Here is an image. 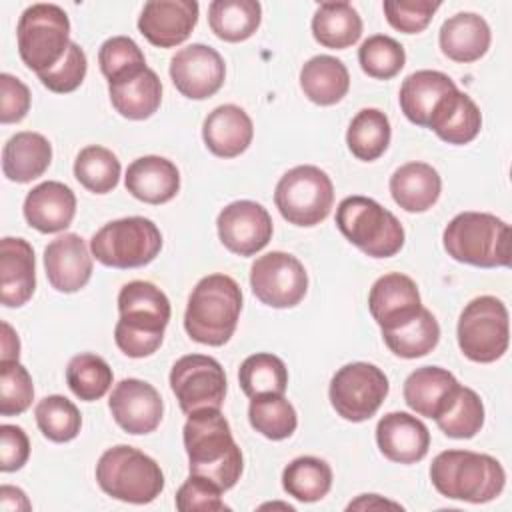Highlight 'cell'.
Wrapping results in <instances>:
<instances>
[{"mask_svg":"<svg viewBox=\"0 0 512 512\" xmlns=\"http://www.w3.org/2000/svg\"><path fill=\"white\" fill-rule=\"evenodd\" d=\"M386 374L370 362H350L330 380V404L348 422L370 420L388 396Z\"/></svg>","mask_w":512,"mask_h":512,"instance_id":"7c38bea8","label":"cell"},{"mask_svg":"<svg viewBox=\"0 0 512 512\" xmlns=\"http://www.w3.org/2000/svg\"><path fill=\"white\" fill-rule=\"evenodd\" d=\"M176 508L180 512H220L228 510L222 490L208 478L190 474L176 492Z\"/></svg>","mask_w":512,"mask_h":512,"instance_id":"f907efd6","label":"cell"},{"mask_svg":"<svg viewBox=\"0 0 512 512\" xmlns=\"http://www.w3.org/2000/svg\"><path fill=\"white\" fill-rule=\"evenodd\" d=\"M52 162V144L38 132H16L2 148V172L10 182L28 184Z\"/></svg>","mask_w":512,"mask_h":512,"instance_id":"f546056e","label":"cell"},{"mask_svg":"<svg viewBox=\"0 0 512 512\" xmlns=\"http://www.w3.org/2000/svg\"><path fill=\"white\" fill-rule=\"evenodd\" d=\"M382 338L392 354L412 360V358L426 356L438 346L440 326L434 314L422 306L420 312L408 322L392 330H382Z\"/></svg>","mask_w":512,"mask_h":512,"instance_id":"d590c367","label":"cell"},{"mask_svg":"<svg viewBox=\"0 0 512 512\" xmlns=\"http://www.w3.org/2000/svg\"><path fill=\"white\" fill-rule=\"evenodd\" d=\"M92 254L80 234L68 232L44 248V270L50 286L72 294L84 288L92 276Z\"/></svg>","mask_w":512,"mask_h":512,"instance_id":"d6986e66","label":"cell"},{"mask_svg":"<svg viewBox=\"0 0 512 512\" xmlns=\"http://www.w3.org/2000/svg\"><path fill=\"white\" fill-rule=\"evenodd\" d=\"M250 286L262 304L270 308H292L306 296L308 274L296 256L274 250L252 262Z\"/></svg>","mask_w":512,"mask_h":512,"instance_id":"5bb4252c","label":"cell"},{"mask_svg":"<svg viewBox=\"0 0 512 512\" xmlns=\"http://www.w3.org/2000/svg\"><path fill=\"white\" fill-rule=\"evenodd\" d=\"M36 290V258L28 240H0V302L6 308L24 306Z\"/></svg>","mask_w":512,"mask_h":512,"instance_id":"7402d4cb","label":"cell"},{"mask_svg":"<svg viewBox=\"0 0 512 512\" xmlns=\"http://www.w3.org/2000/svg\"><path fill=\"white\" fill-rule=\"evenodd\" d=\"M262 22V6L256 0H214L208 6L210 30L224 42L248 40Z\"/></svg>","mask_w":512,"mask_h":512,"instance_id":"e575fe53","label":"cell"},{"mask_svg":"<svg viewBox=\"0 0 512 512\" xmlns=\"http://www.w3.org/2000/svg\"><path fill=\"white\" fill-rule=\"evenodd\" d=\"M282 488L300 502H318L332 488V468L316 456L294 458L282 472Z\"/></svg>","mask_w":512,"mask_h":512,"instance_id":"f35d334b","label":"cell"},{"mask_svg":"<svg viewBox=\"0 0 512 512\" xmlns=\"http://www.w3.org/2000/svg\"><path fill=\"white\" fill-rule=\"evenodd\" d=\"M120 160L118 156L98 144L86 146L78 152L74 160L76 180L94 194H108L118 186L120 180Z\"/></svg>","mask_w":512,"mask_h":512,"instance_id":"60d3db41","label":"cell"},{"mask_svg":"<svg viewBox=\"0 0 512 512\" xmlns=\"http://www.w3.org/2000/svg\"><path fill=\"white\" fill-rule=\"evenodd\" d=\"M0 506L6 512L8 510H30L32 508V504L26 498V494L20 488L8 486V484H4L0 488Z\"/></svg>","mask_w":512,"mask_h":512,"instance_id":"db71d44e","label":"cell"},{"mask_svg":"<svg viewBox=\"0 0 512 512\" xmlns=\"http://www.w3.org/2000/svg\"><path fill=\"white\" fill-rule=\"evenodd\" d=\"M456 386L458 380L446 368L422 366L404 380V402L418 416L436 418Z\"/></svg>","mask_w":512,"mask_h":512,"instance_id":"d6a6232c","label":"cell"},{"mask_svg":"<svg viewBox=\"0 0 512 512\" xmlns=\"http://www.w3.org/2000/svg\"><path fill=\"white\" fill-rule=\"evenodd\" d=\"M392 128L388 116L378 108H362L346 130V144L352 156L362 162L378 160L390 144Z\"/></svg>","mask_w":512,"mask_h":512,"instance_id":"74e56055","label":"cell"},{"mask_svg":"<svg viewBox=\"0 0 512 512\" xmlns=\"http://www.w3.org/2000/svg\"><path fill=\"white\" fill-rule=\"evenodd\" d=\"M30 458V440L16 424L0 426V470L16 472Z\"/></svg>","mask_w":512,"mask_h":512,"instance_id":"f5cc1de1","label":"cell"},{"mask_svg":"<svg viewBox=\"0 0 512 512\" xmlns=\"http://www.w3.org/2000/svg\"><path fill=\"white\" fill-rule=\"evenodd\" d=\"M434 420L446 436L468 440L484 426V404L472 388L458 384Z\"/></svg>","mask_w":512,"mask_h":512,"instance_id":"8d00e7d4","label":"cell"},{"mask_svg":"<svg viewBox=\"0 0 512 512\" xmlns=\"http://www.w3.org/2000/svg\"><path fill=\"white\" fill-rule=\"evenodd\" d=\"M26 222L42 234H54L66 230L76 214L74 192L56 180L34 186L24 198Z\"/></svg>","mask_w":512,"mask_h":512,"instance_id":"603a6c76","label":"cell"},{"mask_svg":"<svg viewBox=\"0 0 512 512\" xmlns=\"http://www.w3.org/2000/svg\"><path fill=\"white\" fill-rule=\"evenodd\" d=\"M190 474L208 478L222 492L230 490L242 474L244 460L220 408L188 414L182 428Z\"/></svg>","mask_w":512,"mask_h":512,"instance_id":"6da1fadb","label":"cell"},{"mask_svg":"<svg viewBox=\"0 0 512 512\" xmlns=\"http://www.w3.org/2000/svg\"><path fill=\"white\" fill-rule=\"evenodd\" d=\"M92 256L110 268H140L162 250L158 226L144 216L118 218L104 224L90 240Z\"/></svg>","mask_w":512,"mask_h":512,"instance_id":"9c48e42d","label":"cell"},{"mask_svg":"<svg viewBox=\"0 0 512 512\" xmlns=\"http://www.w3.org/2000/svg\"><path fill=\"white\" fill-rule=\"evenodd\" d=\"M442 244L456 262L498 268L510 264V226L488 212H460L444 228Z\"/></svg>","mask_w":512,"mask_h":512,"instance_id":"5b68a950","label":"cell"},{"mask_svg":"<svg viewBox=\"0 0 512 512\" xmlns=\"http://www.w3.org/2000/svg\"><path fill=\"white\" fill-rule=\"evenodd\" d=\"M202 138L214 156L236 158L252 144L254 124L244 108L222 104L204 118Z\"/></svg>","mask_w":512,"mask_h":512,"instance_id":"cb8c5ba5","label":"cell"},{"mask_svg":"<svg viewBox=\"0 0 512 512\" xmlns=\"http://www.w3.org/2000/svg\"><path fill=\"white\" fill-rule=\"evenodd\" d=\"M440 2L432 0H386L382 4L388 24L404 34H418L426 30Z\"/></svg>","mask_w":512,"mask_h":512,"instance_id":"681fc988","label":"cell"},{"mask_svg":"<svg viewBox=\"0 0 512 512\" xmlns=\"http://www.w3.org/2000/svg\"><path fill=\"white\" fill-rule=\"evenodd\" d=\"M86 70H88V60L84 50L76 42H70L62 60L50 70H44L36 76L42 82V86H46L50 92L68 94V92H74L84 82Z\"/></svg>","mask_w":512,"mask_h":512,"instance_id":"c3c4849f","label":"cell"},{"mask_svg":"<svg viewBox=\"0 0 512 512\" xmlns=\"http://www.w3.org/2000/svg\"><path fill=\"white\" fill-rule=\"evenodd\" d=\"M40 432L52 442H70L80 434L82 416L72 400L60 394L42 398L34 408Z\"/></svg>","mask_w":512,"mask_h":512,"instance_id":"ee69618b","label":"cell"},{"mask_svg":"<svg viewBox=\"0 0 512 512\" xmlns=\"http://www.w3.org/2000/svg\"><path fill=\"white\" fill-rule=\"evenodd\" d=\"M238 382L248 398L260 394H284L288 386V370L278 356L256 352L240 364Z\"/></svg>","mask_w":512,"mask_h":512,"instance_id":"b9f144b4","label":"cell"},{"mask_svg":"<svg viewBox=\"0 0 512 512\" xmlns=\"http://www.w3.org/2000/svg\"><path fill=\"white\" fill-rule=\"evenodd\" d=\"M274 204L284 220L310 228L328 218L334 204V184L318 166H294L278 180Z\"/></svg>","mask_w":512,"mask_h":512,"instance_id":"30bf717a","label":"cell"},{"mask_svg":"<svg viewBox=\"0 0 512 512\" xmlns=\"http://www.w3.org/2000/svg\"><path fill=\"white\" fill-rule=\"evenodd\" d=\"M120 318L114 326V342L130 358L152 356L164 340L170 322L168 296L146 280H132L118 292Z\"/></svg>","mask_w":512,"mask_h":512,"instance_id":"7a4b0ae2","label":"cell"},{"mask_svg":"<svg viewBox=\"0 0 512 512\" xmlns=\"http://www.w3.org/2000/svg\"><path fill=\"white\" fill-rule=\"evenodd\" d=\"M98 64L108 82L128 78L148 68L144 52L128 36L108 38L98 50Z\"/></svg>","mask_w":512,"mask_h":512,"instance_id":"bcb514c9","label":"cell"},{"mask_svg":"<svg viewBox=\"0 0 512 512\" xmlns=\"http://www.w3.org/2000/svg\"><path fill=\"white\" fill-rule=\"evenodd\" d=\"M458 346L462 354L478 364H490L504 356L510 342L508 310L496 296L470 300L458 318Z\"/></svg>","mask_w":512,"mask_h":512,"instance_id":"8fae6325","label":"cell"},{"mask_svg":"<svg viewBox=\"0 0 512 512\" xmlns=\"http://www.w3.org/2000/svg\"><path fill=\"white\" fill-rule=\"evenodd\" d=\"M300 88L304 96L318 106L338 104L350 88V74L342 60L318 54L300 70Z\"/></svg>","mask_w":512,"mask_h":512,"instance_id":"1f68e13d","label":"cell"},{"mask_svg":"<svg viewBox=\"0 0 512 512\" xmlns=\"http://www.w3.org/2000/svg\"><path fill=\"white\" fill-rule=\"evenodd\" d=\"M248 420L250 426L268 440L290 438L298 426L296 410L284 394H260L250 398Z\"/></svg>","mask_w":512,"mask_h":512,"instance_id":"ab89813d","label":"cell"},{"mask_svg":"<svg viewBox=\"0 0 512 512\" xmlns=\"http://www.w3.org/2000/svg\"><path fill=\"white\" fill-rule=\"evenodd\" d=\"M358 62L362 72L370 78L390 80L404 68L406 52L398 40L386 34H374L360 44Z\"/></svg>","mask_w":512,"mask_h":512,"instance_id":"f6af8a7d","label":"cell"},{"mask_svg":"<svg viewBox=\"0 0 512 512\" xmlns=\"http://www.w3.org/2000/svg\"><path fill=\"white\" fill-rule=\"evenodd\" d=\"M242 312V290L228 274H208L192 288L186 312L184 330L188 336L206 346H224Z\"/></svg>","mask_w":512,"mask_h":512,"instance_id":"3957f363","label":"cell"},{"mask_svg":"<svg viewBox=\"0 0 512 512\" xmlns=\"http://www.w3.org/2000/svg\"><path fill=\"white\" fill-rule=\"evenodd\" d=\"M34 384L18 360H0V414L18 416L30 408Z\"/></svg>","mask_w":512,"mask_h":512,"instance_id":"7dc6e473","label":"cell"},{"mask_svg":"<svg viewBox=\"0 0 512 512\" xmlns=\"http://www.w3.org/2000/svg\"><path fill=\"white\" fill-rule=\"evenodd\" d=\"M422 308L420 292L416 282L400 272H390L380 276L368 294V310L380 330H392L410 318H414Z\"/></svg>","mask_w":512,"mask_h":512,"instance_id":"ffe728a7","label":"cell"},{"mask_svg":"<svg viewBox=\"0 0 512 512\" xmlns=\"http://www.w3.org/2000/svg\"><path fill=\"white\" fill-rule=\"evenodd\" d=\"M342 236L370 258L396 256L404 246L400 220L368 196H348L336 208Z\"/></svg>","mask_w":512,"mask_h":512,"instance_id":"52a82bcc","label":"cell"},{"mask_svg":"<svg viewBox=\"0 0 512 512\" xmlns=\"http://www.w3.org/2000/svg\"><path fill=\"white\" fill-rule=\"evenodd\" d=\"M124 186L140 202L164 204L178 194L180 172L176 164L164 156H140L128 166Z\"/></svg>","mask_w":512,"mask_h":512,"instance_id":"d4e9b609","label":"cell"},{"mask_svg":"<svg viewBox=\"0 0 512 512\" xmlns=\"http://www.w3.org/2000/svg\"><path fill=\"white\" fill-rule=\"evenodd\" d=\"M170 78L182 96L190 100H206L222 88L226 66L212 46L190 44L172 56Z\"/></svg>","mask_w":512,"mask_h":512,"instance_id":"2e32d148","label":"cell"},{"mask_svg":"<svg viewBox=\"0 0 512 512\" xmlns=\"http://www.w3.org/2000/svg\"><path fill=\"white\" fill-rule=\"evenodd\" d=\"M376 444L388 460L416 464L428 454L430 432L420 418L408 412H388L376 424Z\"/></svg>","mask_w":512,"mask_h":512,"instance_id":"44dd1931","label":"cell"},{"mask_svg":"<svg viewBox=\"0 0 512 512\" xmlns=\"http://www.w3.org/2000/svg\"><path fill=\"white\" fill-rule=\"evenodd\" d=\"M196 0H150L144 4L138 30L158 48H174L188 40L198 22Z\"/></svg>","mask_w":512,"mask_h":512,"instance_id":"ac0fdd59","label":"cell"},{"mask_svg":"<svg viewBox=\"0 0 512 512\" xmlns=\"http://www.w3.org/2000/svg\"><path fill=\"white\" fill-rule=\"evenodd\" d=\"M372 508L380 510V508H402V506L390 500H382L378 494H360L358 500L348 504V510H372Z\"/></svg>","mask_w":512,"mask_h":512,"instance_id":"9f6ffc18","label":"cell"},{"mask_svg":"<svg viewBox=\"0 0 512 512\" xmlns=\"http://www.w3.org/2000/svg\"><path fill=\"white\" fill-rule=\"evenodd\" d=\"M108 408L116 424L134 436L154 432L164 414L160 392L152 384L138 378L120 380L112 388Z\"/></svg>","mask_w":512,"mask_h":512,"instance_id":"e0dca14e","label":"cell"},{"mask_svg":"<svg viewBox=\"0 0 512 512\" xmlns=\"http://www.w3.org/2000/svg\"><path fill=\"white\" fill-rule=\"evenodd\" d=\"M314 40L330 50H344L362 36V18L348 2H322L312 16Z\"/></svg>","mask_w":512,"mask_h":512,"instance_id":"836d02e7","label":"cell"},{"mask_svg":"<svg viewBox=\"0 0 512 512\" xmlns=\"http://www.w3.org/2000/svg\"><path fill=\"white\" fill-rule=\"evenodd\" d=\"M428 128L444 142L462 146L472 142L482 128V114L476 102L458 88L446 94L430 116Z\"/></svg>","mask_w":512,"mask_h":512,"instance_id":"83f0119b","label":"cell"},{"mask_svg":"<svg viewBox=\"0 0 512 512\" xmlns=\"http://www.w3.org/2000/svg\"><path fill=\"white\" fill-rule=\"evenodd\" d=\"M114 374L102 356L82 352L70 358L66 366V382L72 394L84 402L100 400L112 386Z\"/></svg>","mask_w":512,"mask_h":512,"instance_id":"7bdbcfd3","label":"cell"},{"mask_svg":"<svg viewBox=\"0 0 512 512\" xmlns=\"http://www.w3.org/2000/svg\"><path fill=\"white\" fill-rule=\"evenodd\" d=\"M18 356H20L18 334L8 322H2V360H18Z\"/></svg>","mask_w":512,"mask_h":512,"instance_id":"11a10c76","label":"cell"},{"mask_svg":"<svg viewBox=\"0 0 512 512\" xmlns=\"http://www.w3.org/2000/svg\"><path fill=\"white\" fill-rule=\"evenodd\" d=\"M108 94L114 110L128 120L150 118L162 102V82L152 68H144L128 78L108 82Z\"/></svg>","mask_w":512,"mask_h":512,"instance_id":"4dcf8cb0","label":"cell"},{"mask_svg":"<svg viewBox=\"0 0 512 512\" xmlns=\"http://www.w3.org/2000/svg\"><path fill=\"white\" fill-rule=\"evenodd\" d=\"M170 388L184 414L204 408H222L226 374L222 364L204 354H186L170 370Z\"/></svg>","mask_w":512,"mask_h":512,"instance_id":"4fadbf2b","label":"cell"},{"mask_svg":"<svg viewBox=\"0 0 512 512\" xmlns=\"http://www.w3.org/2000/svg\"><path fill=\"white\" fill-rule=\"evenodd\" d=\"M442 192V178L438 170L426 162H408L390 176V194L394 202L410 212L420 214L430 210Z\"/></svg>","mask_w":512,"mask_h":512,"instance_id":"f1b7e54d","label":"cell"},{"mask_svg":"<svg viewBox=\"0 0 512 512\" xmlns=\"http://www.w3.org/2000/svg\"><path fill=\"white\" fill-rule=\"evenodd\" d=\"M96 482L108 496L130 504H148L164 490L160 464L126 444L112 446L98 458Z\"/></svg>","mask_w":512,"mask_h":512,"instance_id":"8992f818","label":"cell"},{"mask_svg":"<svg viewBox=\"0 0 512 512\" xmlns=\"http://www.w3.org/2000/svg\"><path fill=\"white\" fill-rule=\"evenodd\" d=\"M30 110V90L28 86L4 72L0 74V122L2 124H12L24 120V116Z\"/></svg>","mask_w":512,"mask_h":512,"instance_id":"816d5d0a","label":"cell"},{"mask_svg":"<svg viewBox=\"0 0 512 512\" xmlns=\"http://www.w3.org/2000/svg\"><path fill=\"white\" fill-rule=\"evenodd\" d=\"M452 90H456V84L448 74L440 70H416L400 86V110L412 124L428 128L434 108Z\"/></svg>","mask_w":512,"mask_h":512,"instance_id":"4316f807","label":"cell"},{"mask_svg":"<svg viewBox=\"0 0 512 512\" xmlns=\"http://www.w3.org/2000/svg\"><path fill=\"white\" fill-rule=\"evenodd\" d=\"M440 50L446 58L460 64L480 60L492 42L488 22L474 12H458L444 20L438 34Z\"/></svg>","mask_w":512,"mask_h":512,"instance_id":"484cf974","label":"cell"},{"mask_svg":"<svg viewBox=\"0 0 512 512\" xmlns=\"http://www.w3.org/2000/svg\"><path fill=\"white\" fill-rule=\"evenodd\" d=\"M432 486L446 498L484 504L498 498L506 484L502 464L472 450H444L430 464Z\"/></svg>","mask_w":512,"mask_h":512,"instance_id":"277c9868","label":"cell"},{"mask_svg":"<svg viewBox=\"0 0 512 512\" xmlns=\"http://www.w3.org/2000/svg\"><path fill=\"white\" fill-rule=\"evenodd\" d=\"M220 242L238 256H254L272 240V218L254 200H236L224 206L216 218Z\"/></svg>","mask_w":512,"mask_h":512,"instance_id":"9a60e30c","label":"cell"},{"mask_svg":"<svg viewBox=\"0 0 512 512\" xmlns=\"http://www.w3.org/2000/svg\"><path fill=\"white\" fill-rule=\"evenodd\" d=\"M18 54L36 74L56 66L70 46L68 14L56 6L38 2L28 6L16 26Z\"/></svg>","mask_w":512,"mask_h":512,"instance_id":"ba28073f","label":"cell"}]
</instances>
